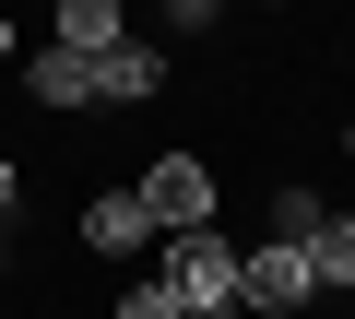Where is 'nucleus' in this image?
I'll return each mask as SVG.
<instances>
[{
	"instance_id": "6e6552de",
	"label": "nucleus",
	"mask_w": 355,
	"mask_h": 319,
	"mask_svg": "<svg viewBox=\"0 0 355 319\" xmlns=\"http://www.w3.org/2000/svg\"><path fill=\"white\" fill-rule=\"evenodd\" d=\"M320 225H331V201H320V190H296V178H284V190H272V237H284V248H308V237H320Z\"/></svg>"
},
{
	"instance_id": "7ed1b4c3",
	"label": "nucleus",
	"mask_w": 355,
	"mask_h": 319,
	"mask_svg": "<svg viewBox=\"0 0 355 319\" xmlns=\"http://www.w3.org/2000/svg\"><path fill=\"white\" fill-rule=\"evenodd\" d=\"M130 201L154 213V237H190V225H214V166H202V154H154Z\"/></svg>"
},
{
	"instance_id": "0eeeda50",
	"label": "nucleus",
	"mask_w": 355,
	"mask_h": 319,
	"mask_svg": "<svg viewBox=\"0 0 355 319\" xmlns=\"http://www.w3.org/2000/svg\"><path fill=\"white\" fill-rule=\"evenodd\" d=\"M60 48H83V60L130 48V0H60Z\"/></svg>"
},
{
	"instance_id": "f8f14e48",
	"label": "nucleus",
	"mask_w": 355,
	"mask_h": 319,
	"mask_svg": "<svg viewBox=\"0 0 355 319\" xmlns=\"http://www.w3.org/2000/svg\"><path fill=\"white\" fill-rule=\"evenodd\" d=\"M12 201H24V166H12V154H0V225H12Z\"/></svg>"
},
{
	"instance_id": "4468645a",
	"label": "nucleus",
	"mask_w": 355,
	"mask_h": 319,
	"mask_svg": "<svg viewBox=\"0 0 355 319\" xmlns=\"http://www.w3.org/2000/svg\"><path fill=\"white\" fill-rule=\"evenodd\" d=\"M343 154H355V118H343Z\"/></svg>"
},
{
	"instance_id": "f3484780",
	"label": "nucleus",
	"mask_w": 355,
	"mask_h": 319,
	"mask_svg": "<svg viewBox=\"0 0 355 319\" xmlns=\"http://www.w3.org/2000/svg\"><path fill=\"white\" fill-rule=\"evenodd\" d=\"M214 319H225V307H214Z\"/></svg>"
},
{
	"instance_id": "f257e3e1",
	"label": "nucleus",
	"mask_w": 355,
	"mask_h": 319,
	"mask_svg": "<svg viewBox=\"0 0 355 319\" xmlns=\"http://www.w3.org/2000/svg\"><path fill=\"white\" fill-rule=\"evenodd\" d=\"M154 284L190 307V319H237V237H214V225H190V237H166V260H154Z\"/></svg>"
},
{
	"instance_id": "ddd939ff",
	"label": "nucleus",
	"mask_w": 355,
	"mask_h": 319,
	"mask_svg": "<svg viewBox=\"0 0 355 319\" xmlns=\"http://www.w3.org/2000/svg\"><path fill=\"white\" fill-rule=\"evenodd\" d=\"M12 60H24V48H12V12H0V71H12Z\"/></svg>"
},
{
	"instance_id": "1a4fd4ad",
	"label": "nucleus",
	"mask_w": 355,
	"mask_h": 319,
	"mask_svg": "<svg viewBox=\"0 0 355 319\" xmlns=\"http://www.w3.org/2000/svg\"><path fill=\"white\" fill-rule=\"evenodd\" d=\"M308 272H320V295H331V284H355V225H343V213L308 237Z\"/></svg>"
},
{
	"instance_id": "2eb2a0df",
	"label": "nucleus",
	"mask_w": 355,
	"mask_h": 319,
	"mask_svg": "<svg viewBox=\"0 0 355 319\" xmlns=\"http://www.w3.org/2000/svg\"><path fill=\"white\" fill-rule=\"evenodd\" d=\"M343 225H355V201H343Z\"/></svg>"
},
{
	"instance_id": "f03ea898",
	"label": "nucleus",
	"mask_w": 355,
	"mask_h": 319,
	"mask_svg": "<svg viewBox=\"0 0 355 319\" xmlns=\"http://www.w3.org/2000/svg\"><path fill=\"white\" fill-rule=\"evenodd\" d=\"M320 295V272H308V248H284V237H261V248H237V319H296Z\"/></svg>"
},
{
	"instance_id": "39448f33",
	"label": "nucleus",
	"mask_w": 355,
	"mask_h": 319,
	"mask_svg": "<svg viewBox=\"0 0 355 319\" xmlns=\"http://www.w3.org/2000/svg\"><path fill=\"white\" fill-rule=\"evenodd\" d=\"M83 248H95V260H142V248H154V213H142L130 190H95V201H83Z\"/></svg>"
},
{
	"instance_id": "dca6fc26",
	"label": "nucleus",
	"mask_w": 355,
	"mask_h": 319,
	"mask_svg": "<svg viewBox=\"0 0 355 319\" xmlns=\"http://www.w3.org/2000/svg\"><path fill=\"white\" fill-rule=\"evenodd\" d=\"M0 272H12V260H0Z\"/></svg>"
},
{
	"instance_id": "9d476101",
	"label": "nucleus",
	"mask_w": 355,
	"mask_h": 319,
	"mask_svg": "<svg viewBox=\"0 0 355 319\" xmlns=\"http://www.w3.org/2000/svg\"><path fill=\"white\" fill-rule=\"evenodd\" d=\"M119 319H190V307H178V295H166V284H154V272H142V284H130V295H119Z\"/></svg>"
},
{
	"instance_id": "423d86ee",
	"label": "nucleus",
	"mask_w": 355,
	"mask_h": 319,
	"mask_svg": "<svg viewBox=\"0 0 355 319\" xmlns=\"http://www.w3.org/2000/svg\"><path fill=\"white\" fill-rule=\"evenodd\" d=\"M12 71H24L36 107H95V60H83V48H36V60H12Z\"/></svg>"
},
{
	"instance_id": "9b49d317",
	"label": "nucleus",
	"mask_w": 355,
	"mask_h": 319,
	"mask_svg": "<svg viewBox=\"0 0 355 319\" xmlns=\"http://www.w3.org/2000/svg\"><path fill=\"white\" fill-rule=\"evenodd\" d=\"M214 12H225V0H166V24H178V36H202Z\"/></svg>"
},
{
	"instance_id": "20e7f679",
	"label": "nucleus",
	"mask_w": 355,
	"mask_h": 319,
	"mask_svg": "<svg viewBox=\"0 0 355 319\" xmlns=\"http://www.w3.org/2000/svg\"><path fill=\"white\" fill-rule=\"evenodd\" d=\"M154 95H166V48L154 36H130V48L95 60V107H154Z\"/></svg>"
}]
</instances>
